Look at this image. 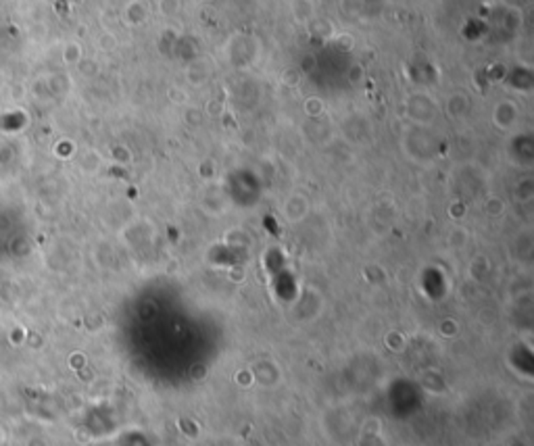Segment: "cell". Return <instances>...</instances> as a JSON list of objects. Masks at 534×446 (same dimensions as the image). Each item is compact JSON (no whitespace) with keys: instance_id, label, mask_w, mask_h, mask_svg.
<instances>
[{"instance_id":"277c9868","label":"cell","mask_w":534,"mask_h":446,"mask_svg":"<svg viewBox=\"0 0 534 446\" xmlns=\"http://www.w3.org/2000/svg\"><path fill=\"white\" fill-rule=\"evenodd\" d=\"M446 104H448V106H446L448 115H451V117H455V119H461V117L469 110V100L465 98L461 104H457V102H455V94H453V96H448V102H446Z\"/></svg>"},{"instance_id":"7a4b0ae2","label":"cell","mask_w":534,"mask_h":446,"mask_svg":"<svg viewBox=\"0 0 534 446\" xmlns=\"http://www.w3.org/2000/svg\"><path fill=\"white\" fill-rule=\"evenodd\" d=\"M517 117H519V113H517L515 104L509 102V100L499 102L496 108H494V123L501 129H511L517 123Z\"/></svg>"},{"instance_id":"3957f363","label":"cell","mask_w":534,"mask_h":446,"mask_svg":"<svg viewBox=\"0 0 534 446\" xmlns=\"http://www.w3.org/2000/svg\"><path fill=\"white\" fill-rule=\"evenodd\" d=\"M292 210L298 213L296 217H305V213L309 210V200H307L302 194H292V196H288L286 202H284V213L290 215Z\"/></svg>"},{"instance_id":"6da1fadb","label":"cell","mask_w":534,"mask_h":446,"mask_svg":"<svg viewBox=\"0 0 534 446\" xmlns=\"http://www.w3.org/2000/svg\"><path fill=\"white\" fill-rule=\"evenodd\" d=\"M405 106H407V115H409L417 125H428V123L436 117V102H434L428 94H423V92L411 94V96L407 98Z\"/></svg>"}]
</instances>
